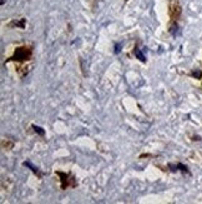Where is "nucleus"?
I'll use <instances>...</instances> for the list:
<instances>
[{"label":"nucleus","mask_w":202,"mask_h":204,"mask_svg":"<svg viewBox=\"0 0 202 204\" xmlns=\"http://www.w3.org/2000/svg\"><path fill=\"white\" fill-rule=\"evenodd\" d=\"M24 165H25V167H29V168L31 169V171H32L34 173H35V174H36V175H38L39 178H41V174H40V172L38 171V168L32 167V165H31V163H29V161H25V163H24Z\"/></svg>","instance_id":"9"},{"label":"nucleus","mask_w":202,"mask_h":204,"mask_svg":"<svg viewBox=\"0 0 202 204\" xmlns=\"http://www.w3.org/2000/svg\"><path fill=\"white\" fill-rule=\"evenodd\" d=\"M31 128L34 129V132H35V133H38L39 135H41V137H44V135H45V130L41 128V126H38V125H35V124H32Z\"/></svg>","instance_id":"7"},{"label":"nucleus","mask_w":202,"mask_h":204,"mask_svg":"<svg viewBox=\"0 0 202 204\" xmlns=\"http://www.w3.org/2000/svg\"><path fill=\"white\" fill-rule=\"evenodd\" d=\"M125 2H127V0H125Z\"/></svg>","instance_id":"10"},{"label":"nucleus","mask_w":202,"mask_h":204,"mask_svg":"<svg viewBox=\"0 0 202 204\" xmlns=\"http://www.w3.org/2000/svg\"><path fill=\"white\" fill-rule=\"evenodd\" d=\"M135 55H136V58L140 59L142 63H146V58L144 56V54L140 52V49H139V48H135Z\"/></svg>","instance_id":"8"},{"label":"nucleus","mask_w":202,"mask_h":204,"mask_svg":"<svg viewBox=\"0 0 202 204\" xmlns=\"http://www.w3.org/2000/svg\"><path fill=\"white\" fill-rule=\"evenodd\" d=\"M182 14V6L180 0H170L168 2V27H170V31H172L175 28H177V23L181 18Z\"/></svg>","instance_id":"2"},{"label":"nucleus","mask_w":202,"mask_h":204,"mask_svg":"<svg viewBox=\"0 0 202 204\" xmlns=\"http://www.w3.org/2000/svg\"><path fill=\"white\" fill-rule=\"evenodd\" d=\"M32 53H34V46L32 45H20V46H16L14 49V53L11 56H9L6 59V62H14V63H18L19 66L16 68V72L21 73V69H23V75L28 74L29 69L28 66H25V64L29 63L32 60Z\"/></svg>","instance_id":"1"},{"label":"nucleus","mask_w":202,"mask_h":204,"mask_svg":"<svg viewBox=\"0 0 202 204\" xmlns=\"http://www.w3.org/2000/svg\"><path fill=\"white\" fill-rule=\"evenodd\" d=\"M2 147H3V149H5V150H10L13 147H14V142H10L9 139H3V142H2Z\"/></svg>","instance_id":"6"},{"label":"nucleus","mask_w":202,"mask_h":204,"mask_svg":"<svg viewBox=\"0 0 202 204\" xmlns=\"http://www.w3.org/2000/svg\"><path fill=\"white\" fill-rule=\"evenodd\" d=\"M55 174L60 178V188L63 190H66L69 188H75V186L78 185L76 178H75L71 173H65V172L57 171V172H55Z\"/></svg>","instance_id":"3"},{"label":"nucleus","mask_w":202,"mask_h":204,"mask_svg":"<svg viewBox=\"0 0 202 204\" xmlns=\"http://www.w3.org/2000/svg\"><path fill=\"white\" fill-rule=\"evenodd\" d=\"M25 20L24 18L23 19H20V21H13V23H10L8 27H16V28H20V29H24L25 28Z\"/></svg>","instance_id":"5"},{"label":"nucleus","mask_w":202,"mask_h":204,"mask_svg":"<svg viewBox=\"0 0 202 204\" xmlns=\"http://www.w3.org/2000/svg\"><path fill=\"white\" fill-rule=\"evenodd\" d=\"M168 168H173L172 171L173 172H177V171H181L182 173H190L188 172V169H187V167H185L183 164H181V163H177V164H168Z\"/></svg>","instance_id":"4"},{"label":"nucleus","mask_w":202,"mask_h":204,"mask_svg":"<svg viewBox=\"0 0 202 204\" xmlns=\"http://www.w3.org/2000/svg\"><path fill=\"white\" fill-rule=\"evenodd\" d=\"M201 85H202V83H201Z\"/></svg>","instance_id":"11"}]
</instances>
